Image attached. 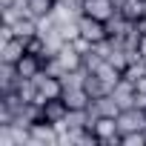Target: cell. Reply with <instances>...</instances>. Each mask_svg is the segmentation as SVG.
Returning a JSON list of instances; mask_svg holds the SVG:
<instances>
[{
	"mask_svg": "<svg viewBox=\"0 0 146 146\" xmlns=\"http://www.w3.org/2000/svg\"><path fill=\"white\" fill-rule=\"evenodd\" d=\"M32 80H35V86H37V100H35V103H46V100H52V98H60V95H63L60 78H52V75H46L43 69L37 72V75H35Z\"/></svg>",
	"mask_w": 146,
	"mask_h": 146,
	"instance_id": "cell-2",
	"label": "cell"
},
{
	"mask_svg": "<svg viewBox=\"0 0 146 146\" xmlns=\"http://www.w3.org/2000/svg\"><path fill=\"white\" fill-rule=\"evenodd\" d=\"M135 106L137 109H146V95L143 92H135Z\"/></svg>",
	"mask_w": 146,
	"mask_h": 146,
	"instance_id": "cell-16",
	"label": "cell"
},
{
	"mask_svg": "<svg viewBox=\"0 0 146 146\" xmlns=\"http://www.w3.org/2000/svg\"><path fill=\"white\" fill-rule=\"evenodd\" d=\"M15 3H20V0H0V6H15Z\"/></svg>",
	"mask_w": 146,
	"mask_h": 146,
	"instance_id": "cell-18",
	"label": "cell"
},
{
	"mask_svg": "<svg viewBox=\"0 0 146 146\" xmlns=\"http://www.w3.org/2000/svg\"><path fill=\"white\" fill-rule=\"evenodd\" d=\"M83 89H86L89 98H103V95L112 92V86H109L100 75H95V72H86V78H83Z\"/></svg>",
	"mask_w": 146,
	"mask_h": 146,
	"instance_id": "cell-9",
	"label": "cell"
},
{
	"mask_svg": "<svg viewBox=\"0 0 146 146\" xmlns=\"http://www.w3.org/2000/svg\"><path fill=\"white\" fill-rule=\"evenodd\" d=\"M143 75H146V60H143V57L132 60V63L123 69V78H126V80H132V83H135L137 78H143Z\"/></svg>",
	"mask_w": 146,
	"mask_h": 146,
	"instance_id": "cell-14",
	"label": "cell"
},
{
	"mask_svg": "<svg viewBox=\"0 0 146 146\" xmlns=\"http://www.w3.org/2000/svg\"><path fill=\"white\" fill-rule=\"evenodd\" d=\"M123 17H129V20H143L146 17V0H123L120 3V9H117Z\"/></svg>",
	"mask_w": 146,
	"mask_h": 146,
	"instance_id": "cell-11",
	"label": "cell"
},
{
	"mask_svg": "<svg viewBox=\"0 0 146 146\" xmlns=\"http://www.w3.org/2000/svg\"><path fill=\"white\" fill-rule=\"evenodd\" d=\"M109 95L117 100V106H120V109L135 106V83H132V80H126V78H123V80H120V83H117Z\"/></svg>",
	"mask_w": 146,
	"mask_h": 146,
	"instance_id": "cell-8",
	"label": "cell"
},
{
	"mask_svg": "<svg viewBox=\"0 0 146 146\" xmlns=\"http://www.w3.org/2000/svg\"><path fill=\"white\" fill-rule=\"evenodd\" d=\"M40 106H43V120H49V123H60L69 115V106H66L63 98H52V100H46Z\"/></svg>",
	"mask_w": 146,
	"mask_h": 146,
	"instance_id": "cell-7",
	"label": "cell"
},
{
	"mask_svg": "<svg viewBox=\"0 0 146 146\" xmlns=\"http://www.w3.org/2000/svg\"><path fill=\"white\" fill-rule=\"evenodd\" d=\"M137 26H140V32L146 35V17H143V20H137Z\"/></svg>",
	"mask_w": 146,
	"mask_h": 146,
	"instance_id": "cell-19",
	"label": "cell"
},
{
	"mask_svg": "<svg viewBox=\"0 0 146 146\" xmlns=\"http://www.w3.org/2000/svg\"><path fill=\"white\" fill-rule=\"evenodd\" d=\"M26 46H29V40H26V37L3 40V46H0V60H3V63H17V60L26 54Z\"/></svg>",
	"mask_w": 146,
	"mask_h": 146,
	"instance_id": "cell-6",
	"label": "cell"
},
{
	"mask_svg": "<svg viewBox=\"0 0 146 146\" xmlns=\"http://www.w3.org/2000/svg\"><path fill=\"white\" fill-rule=\"evenodd\" d=\"M54 3H57V0H54Z\"/></svg>",
	"mask_w": 146,
	"mask_h": 146,
	"instance_id": "cell-20",
	"label": "cell"
},
{
	"mask_svg": "<svg viewBox=\"0 0 146 146\" xmlns=\"http://www.w3.org/2000/svg\"><path fill=\"white\" fill-rule=\"evenodd\" d=\"M26 6H29V15H32L35 20H40V17L52 15V9H54V0H26Z\"/></svg>",
	"mask_w": 146,
	"mask_h": 146,
	"instance_id": "cell-13",
	"label": "cell"
},
{
	"mask_svg": "<svg viewBox=\"0 0 146 146\" xmlns=\"http://www.w3.org/2000/svg\"><path fill=\"white\" fill-rule=\"evenodd\" d=\"M135 26V20H129V17H123L120 12L115 15V17H109L106 20V32H109V37H115V40H123L126 37V32Z\"/></svg>",
	"mask_w": 146,
	"mask_h": 146,
	"instance_id": "cell-10",
	"label": "cell"
},
{
	"mask_svg": "<svg viewBox=\"0 0 146 146\" xmlns=\"http://www.w3.org/2000/svg\"><path fill=\"white\" fill-rule=\"evenodd\" d=\"M83 15L89 17H98V20H109L117 15V6L112 3V0H83Z\"/></svg>",
	"mask_w": 146,
	"mask_h": 146,
	"instance_id": "cell-5",
	"label": "cell"
},
{
	"mask_svg": "<svg viewBox=\"0 0 146 146\" xmlns=\"http://www.w3.org/2000/svg\"><path fill=\"white\" fill-rule=\"evenodd\" d=\"M92 132H95V135H98V140H100V143H106V146H112V143H120V140H123V135H120V129H117V120H115V117H95Z\"/></svg>",
	"mask_w": 146,
	"mask_h": 146,
	"instance_id": "cell-3",
	"label": "cell"
},
{
	"mask_svg": "<svg viewBox=\"0 0 146 146\" xmlns=\"http://www.w3.org/2000/svg\"><path fill=\"white\" fill-rule=\"evenodd\" d=\"M115 120H117L120 135H129V132H143V129H146V109H137V106L120 109V115H117Z\"/></svg>",
	"mask_w": 146,
	"mask_h": 146,
	"instance_id": "cell-1",
	"label": "cell"
},
{
	"mask_svg": "<svg viewBox=\"0 0 146 146\" xmlns=\"http://www.w3.org/2000/svg\"><path fill=\"white\" fill-rule=\"evenodd\" d=\"M137 52H140V57H143V60H146V35H143V37H140V46H137Z\"/></svg>",
	"mask_w": 146,
	"mask_h": 146,
	"instance_id": "cell-17",
	"label": "cell"
},
{
	"mask_svg": "<svg viewBox=\"0 0 146 146\" xmlns=\"http://www.w3.org/2000/svg\"><path fill=\"white\" fill-rule=\"evenodd\" d=\"M120 143H123V146H143V143H146V129H143V132H129V135H123Z\"/></svg>",
	"mask_w": 146,
	"mask_h": 146,
	"instance_id": "cell-15",
	"label": "cell"
},
{
	"mask_svg": "<svg viewBox=\"0 0 146 146\" xmlns=\"http://www.w3.org/2000/svg\"><path fill=\"white\" fill-rule=\"evenodd\" d=\"M78 29H80V37H86V40H92V43H100V40L109 37L106 23L98 20V17H89V15H80V17H78Z\"/></svg>",
	"mask_w": 146,
	"mask_h": 146,
	"instance_id": "cell-4",
	"label": "cell"
},
{
	"mask_svg": "<svg viewBox=\"0 0 146 146\" xmlns=\"http://www.w3.org/2000/svg\"><path fill=\"white\" fill-rule=\"evenodd\" d=\"M60 98L66 100V106H69V109H86V106H89V100H92V98L86 95V89H83V86H80V89H69V92H63Z\"/></svg>",
	"mask_w": 146,
	"mask_h": 146,
	"instance_id": "cell-12",
	"label": "cell"
}]
</instances>
